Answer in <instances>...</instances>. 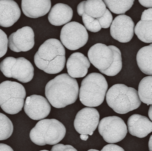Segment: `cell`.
Returning a JSON list of instances; mask_svg holds the SVG:
<instances>
[{"mask_svg":"<svg viewBox=\"0 0 152 151\" xmlns=\"http://www.w3.org/2000/svg\"><path fill=\"white\" fill-rule=\"evenodd\" d=\"M79 93L77 81L67 74L56 76L45 87L46 97L50 104L56 108H65L75 103Z\"/></svg>","mask_w":152,"mask_h":151,"instance_id":"cell-1","label":"cell"},{"mask_svg":"<svg viewBox=\"0 0 152 151\" xmlns=\"http://www.w3.org/2000/svg\"><path fill=\"white\" fill-rule=\"evenodd\" d=\"M66 52L64 45L56 38L47 40L40 45L34 56V62L39 69L47 74L61 72L65 67Z\"/></svg>","mask_w":152,"mask_h":151,"instance_id":"cell-2","label":"cell"},{"mask_svg":"<svg viewBox=\"0 0 152 151\" xmlns=\"http://www.w3.org/2000/svg\"><path fill=\"white\" fill-rule=\"evenodd\" d=\"M106 96L107 105L120 114H125L135 110L141 104L137 91L123 84L113 85L107 91Z\"/></svg>","mask_w":152,"mask_h":151,"instance_id":"cell-3","label":"cell"},{"mask_svg":"<svg viewBox=\"0 0 152 151\" xmlns=\"http://www.w3.org/2000/svg\"><path fill=\"white\" fill-rule=\"evenodd\" d=\"M108 89L106 78L101 74L92 72L83 80L79 90V99L83 105L97 107L102 104Z\"/></svg>","mask_w":152,"mask_h":151,"instance_id":"cell-4","label":"cell"},{"mask_svg":"<svg viewBox=\"0 0 152 151\" xmlns=\"http://www.w3.org/2000/svg\"><path fill=\"white\" fill-rule=\"evenodd\" d=\"M66 133L65 126L58 120L42 119L31 130L30 137L38 146L54 145L64 138Z\"/></svg>","mask_w":152,"mask_h":151,"instance_id":"cell-5","label":"cell"},{"mask_svg":"<svg viewBox=\"0 0 152 151\" xmlns=\"http://www.w3.org/2000/svg\"><path fill=\"white\" fill-rule=\"evenodd\" d=\"M26 96L25 88L18 82L7 80L0 84V106L7 114L14 115L21 111Z\"/></svg>","mask_w":152,"mask_h":151,"instance_id":"cell-6","label":"cell"},{"mask_svg":"<svg viewBox=\"0 0 152 151\" xmlns=\"http://www.w3.org/2000/svg\"><path fill=\"white\" fill-rule=\"evenodd\" d=\"M0 70L7 77L26 83L33 79L34 69L31 63L24 57H8L0 63Z\"/></svg>","mask_w":152,"mask_h":151,"instance_id":"cell-7","label":"cell"},{"mask_svg":"<svg viewBox=\"0 0 152 151\" xmlns=\"http://www.w3.org/2000/svg\"><path fill=\"white\" fill-rule=\"evenodd\" d=\"M98 126L100 135L109 143L120 142L124 139L128 133L125 122L118 116L104 118L99 122Z\"/></svg>","mask_w":152,"mask_h":151,"instance_id":"cell-8","label":"cell"},{"mask_svg":"<svg viewBox=\"0 0 152 151\" xmlns=\"http://www.w3.org/2000/svg\"><path fill=\"white\" fill-rule=\"evenodd\" d=\"M60 38L62 44L68 49L76 50L86 44L88 34L83 25L77 22H71L62 27Z\"/></svg>","mask_w":152,"mask_h":151,"instance_id":"cell-9","label":"cell"},{"mask_svg":"<svg viewBox=\"0 0 152 151\" xmlns=\"http://www.w3.org/2000/svg\"><path fill=\"white\" fill-rule=\"evenodd\" d=\"M100 114L96 109L86 107L80 110L76 115L74 126L80 134H88L94 133L99 123Z\"/></svg>","mask_w":152,"mask_h":151,"instance_id":"cell-10","label":"cell"},{"mask_svg":"<svg viewBox=\"0 0 152 151\" xmlns=\"http://www.w3.org/2000/svg\"><path fill=\"white\" fill-rule=\"evenodd\" d=\"M134 23L131 17L120 14L111 23L110 33L114 40L120 43H128L134 37Z\"/></svg>","mask_w":152,"mask_h":151,"instance_id":"cell-11","label":"cell"},{"mask_svg":"<svg viewBox=\"0 0 152 151\" xmlns=\"http://www.w3.org/2000/svg\"><path fill=\"white\" fill-rule=\"evenodd\" d=\"M34 34L33 29L25 26L11 34L8 39L10 49L15 52H27L34 45Z\"/></svg>","mask_w":152,"mask_h":151,"instance_id":"cell-12","label":"cell"},{"mask_svg":"<svg viewBox=\"0 0 152 151\" xmlns=\"http://www.w3.org/2000/svg\"><path fill=\"white\" fill-rule=\"evenodd\" d=\"M24 109L31 119L40 120L50 114L51 106L47 99L40 95H34L27 97Z\"/></svg>","mask_w":152,"mask_h":151,"instance_id":"cell-13","label":"cell"},{"mask_svg":"<svg viewBox=\"0 0 152 151\" xmlns=\"http://www.w3.org/2000/svg\"><path fill=\"white\" fill-rule=\"evenodd\" d=\"M87 55L90 63L100 71L107 69L113 60V50L109 46L101 43L91 47Z\"/></svg>","mask_w":152,"mask_h":151,"instance_id":"cell-14","label":"cell"},{"mask_svg":"<svg viewBox=\"0 0 152 151\" xmlns=\"http://www.w3.org/2000/svg\"><path fill=\"white\" fill-rule=\"evenodd\" d=\"M21 12L13 0H0V26L8 28L20 18Z\"/></svg>","mask_w":152,"mask_h":151,"instance_id":"cell-15","label":"cell"},{"mask_svg":"<svg viewBox=\"0 0 152 151\" xmlns=\"http://www.w3.org/2000/svg\"><path fill=\"white\" fill-rule=\"evenodd\" d=\"M90 66L88 59L80 52L71 54L66 63L68 74L71 77L75 78L85 77Z\"/></svg>","mask_w":152,"mask_h":151,"instance_id":"cell-16","label":"cell"},{"mask_svg":"<svg viewBox=\"0 0 152 151\" xmlns=\"http://www.w3.org/2000/svg\"><path fill=\"white\" fill-rule=\"evenodd\" d=\"M127 124L129 133L140 138H144L152 131V122L141 115H132L128 120Z\"/></svg>","mask_w":152,"mask_h":151,"instance_id":"cell-17","label":"cell"},{"mask_svg":"<svg viewBox=\"0 0 152 151\" xmlns=\"http://www.w3.org/2000/svg\"><path fill=\"white\" fill-rule=\"evenodd\" d=\"M23 13L27 17L37 18L42 17L49 12L51 7V0H22Z\"/></svg>","mask_w":152,"mask_h":151,"instance_id":"cell-18","label":"cell"},{"mask_svg":"<svg viewBox=\"0 0 152 151\" xmlns=\"http://www.w3.org/2000/svg\"><path fill=\"white\" fill-rule=\"evenodd\" d=\"M73 16V11L70 7L62 3H58L51 9L48 18L53 25L60 26L70 21Z\"/></svg>","mask_w":152,"mask_h":151,"instance_id":"cell-19","label":"cell"},{"mask_svg":"<svg viewBox=\"0 0 152 151\" xmlns=\"http://www.w3.org/2000/svg\"><path fill=\"white\" fill-rule=\"evenodd\" d=\"M106 9L103 0H86L78 4L77 13L80 16L85 13L94 18H98L104 15Z\"/></svg>","mask_w":152,"mask_h":151,"instance_id":"cell-20","label":"cell"},{"mask_svg":"<svg viewBox=\"0 0 152 151\" xmlns=\"http://www.w3.org/2000/svg\"><path fill=\"white\" fill-rule=\"evenodd\" d=\"M152 44L143 47L137 55V64L140 71L146 75H152Z\"/></svg>","mask_w":152,"mask_h":151,"instance_id":"cell-21","label":"cell"},{"mask_svg":"<svg viewBox=\"0 0 152 151\" xmlns=\"http://www.w3.org/2000/svg\"><path fill=\"white\" fill-rule=\"evenodd\" d=\"M152 75L144 77L138 85V95L140 100L147 105H152Z\"/></svg>","mask_w":152,"mask_h":151,"instance_id":"cell-22","label":"cell"},{"mask_svg":"<svg viewBox=\"0 0 152 151\" xmlns=\"http://www.w3.org/2000/svg\"><path fill=\"white\" fill-rule=\"evenodd\" d=\"M152 21L140 20L134 28L135 35L143 43H152Z\"/></svg>","mask_w":152,"mask_h":151,"instance_id":"cell-23","label":"cell"},{"mask_svg":"<svg viewBox=\"0 0 152 151\" xmlns=\"http://www.w3.org/2000/svg\"><path fill=\"white\" fill-rule=\"evenodd\" d=\"M109 46L113 50V60L107 69L100 71V72L107 76H114L119 74L122 68V56L121 51L117 47L114 45H110Z\"/></svg>","mask_w":152,"mask_h":151,"instance_id":"cell-24","label":"cell"},{"mask_svg":"<svg viewBox=\"0 0 152 151\" xmlns=\"http://www.w3.org/2000/svg\"><path fill=\"white\" fill-rule=\"evenodd\" d=\"M134 0H103L106 7L115 14H124L132 7Z\"/></svg>","mask_w":152,"mask_h":151,"instance_id":"cell-25","label":"cell"},{"mask_svg":"<svg viewBox=\"0 0 152 151\" xmlns=\"http://www.w3.org/2000/svg\"><path fill=\"white\" fill-rule=\"evenodd\" d=\"M13 131V125L11 120L3 113H0V140L7 139Z\"/></svg>","mask_w":152,"mask_h":151,"instance_id":"cell-26","label":"cell"},{"mask_svg":"<svg viewBox=\"0 0 152 151\" xmlns=\"http://www.w3.org/2000/svg\"><path fill=\"white\" fill-rule=\"evenodd\" d=\"M82 17L85 27L89 31L97 32L101 30V27L97 18H94L85 13L82 15Z\"/></svg>","mask_w":152,"mask_h":151,"instance_id":"cell-27","label":"cell"},{"mask_svg":"<svg viewBox=\"0 0 152 151\" xmlns=\"http://www.w3.org/2000/svg\"><path fill=\"white\" fill-rule=\"evenodd\" d=\"M102 28L107 29L111 25L113 21V16L110 11L106 9L104 14L102 17L97 18Z\"/></svg>","mask_w":152,"mask_h":151,"instance_id":"cell-28","label":"cell"},{"mask_svg":"<svg viewBox=\"0 0 152 151\" xmlns=\"http://www.w3.org/2000/svg\"><path fill=\"white\" fill-rule=\"evenodd\" d=\"M8 39L7 35L0 29V58L5 55L7 51Z\"/></svg>","mask_w":152,"mask_h":151,"instance_id":"cell-29","label":"cell"},{"mask_svg":"<svg viewBox=\"0 0 152 151\" xmlns=\"http://www.w3.org/2000/svg\"><path fill=\"white\" fill-rule=\"evenodd\" d=\"M51 151H77L72 146L70 145H64L62 144H55L53 146Z\"/></svg>","mask_w":152,"mask_h":151,"instance_id":"cell-30","label":"cell"},{"mask_svg":"<svg viewBox=\"0 0 152 151\" xmlns=\"http://www.w3.org/2000/svg\"><path fill=\"white\" fill-rule=\"evenodd\" d=\"M102 151H124V149L122 147L118 145L114 144L113 143H110L105 146Z\"/></svg>","mask_w":152,"mask_h":151,"instance_id":"cell-31","label":"cell"},{"mask_svg":"<svg viewBox=\"0 0 152 151\" xmlns=\"http://www.w3.org/2000/svg\"><path fill=\"white\" fill-rule=\"evenodd\" d=\"M152 8L146 10L142 13L141 20L152 21Z\"/></svg>","mask_w":152,"mask_h":151,"instance_id":"cell-32","label":"cell"},{"mask_svg":"<svg viewBox=\"0 0 152 151\" xmlns=\"http://www.w3.org/2000/svg\"><path fill=\"white\" fill-rule=\"evenodd\" d=\"M140 4L144 7L151 8L152 7V0H138Z\"/></svg>","mask_w":152,"mask_h":151,"instance_id":"cell-33","label":"cell"},{"mask_svg":"<svg viewBox=\"0 0 152 151\" xmlns=\"http://www.w3.org/2000/svg\"><path fill=\"white\" fill-rule=\"evenodd\" d=\"M0 151H13V150L10 146L7 145V144L0 143Z\"/></svg>","mask_w":152,"mask_h":151,"instance_id":"cell-34","label":"cell"},{"mask_svg":"<svg viewBox=\"0 0 152 151\" xmlns=\"http://www.w3.org/2000/svg\"><path fill=\"white\" fill-rule=\"evenodd\" d=\"M80 138L82 140L86 141L88 138V134H80Z\"/></svg>","mask_w":152,"mask_h":151,"instance_id":"cell-35","label":"cell"},{"mask_svg":"<svg viewBox=\"0 0 152 151\" xmlns=\"http://www.w3.org/2000/svg\"><path fill=\"white\" fill-rule=\"evenodd\" d=\"M152 136H150V137L149 141V143H148V146H149V151H152Z\"/></svg>","mask_w":152,"mask_h":151,"instance_id":"cell-36","label":"cell"},{"mask_svg":"<svg viewBox=\"0 0 152 151\" xmlns=\"http://www.w3.org/2000/svg\"><path fill=\"white\" fill-rule=\"evenodd\" d=\"M152 105H151V106L150 107L149 109V111H148V115H149V117L150 120H152Z\"/></svg>","mask_w":152,"mask_h":151,"instance_id":"cell-37","label":"cell"},{"mask_svg":"<svg viewBox=\"0 0 152 151\" xmlns=\"http://www.w3.org/2000/svg\"><path fill=\"white\" fill-rule=\"evenodd\" d=\"M88 151H99V150H95V149H90V150H88Z\"/></svg>","mask_w":152,"mask_h":151,"instance_id":"cell-38","label":"cell"},{"mask_svg":"<svg viewBox=\"0 0 152 151\" xmlns=\"http://www.w3.org/2000/svg\"><path fill=\"white\" fill-rule=\"evenodd\" d=\"M41 151H48V150H41Z\"/></svg>","mask_w":152,"mask_h":151,"instance_id":"cell-39","label":"cell"}]
</instances>
